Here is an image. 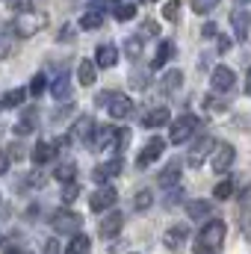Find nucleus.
<instances>
[{
    "mask_svg": "<svg viewBox=\"0 0 251 254\" xmlns=\"http://www.w3.org/2000/svg\"><path fill=\"white\" fill-rule=\"evenodd\" d=\"M225 237H228V225L222 219H210L195 240V254H216L225 246Z\"/></svg>",
    "mask_w": 251,
    "mask_h": 254,
    "instance_id": "obj_1",
    "label": "nucleus"
},
{
    "mask_svg": "<svg viewBox=\"0 0 251 254\" xmlns=\"http://www.w3.org/2000/svg\"><path fill=\"white\" fill-rule=\"evenodd\" d=\"M45 24H48V15H45V12H39V9H27V12H18L15 21H12L9 27L15 30V36L30 39V36H36Z\"/></svg>",
    "mask_w": 251,
    "mask_h": 254,
    "instance_id": "obj_2",
    "label": "nucleus"
},
{
    "mask_svg": "<svg viewBox=\"0 0 251 254\" xmlns=\"http://www.w3.org/2000/svg\"><path fill=\"white\" fill-rule=\"evenodd\" d=\"M195 130H198V116L187 113V116H181V119H175V122H172L169 142H172V145H184V142H189V136H192Z\"/></svg>",
    "mask_w": 251,
    "mask_h": 254,
    "instance_id": "obj_3",
    "label": "nucleus"
},
{
    "mask_svg": "<svg viewBox=\"0 0 251 254\" xmlns=\"http://www.w3.org/2000/svg\"><path fill=\"white\" fill-rule=\"evenodd\" d=\"M234 157H237V151H234V145H228V142H219L216 148H213V154H210V166H213V172H228L231 166H234Z\"/></svg>",
    "mask_w": 251,
    "mask_h": 254,
    "instance_id": "obj_4",
    "label": "nucleus"
},
{
    "mask_svg": "<svg viewBox=\"0 0 251 254\" xmlns=\"http://www.w3.org/2000/svg\"><path fill=\"white\" fill-rule=\"evenodd\" d=\"M116 201H119V192H116V187H110V184H101V190L92 192V198H89V207H92L95 213H104V210L116 207Z\"/></svg>",
    "mask_w": 251,
    "mask_h": 254,
    "instance_id": "obj_5",
    "label": "nucleus"
},
{
    "mask_svg": "<svg viewBox=\"0 0 251 254\" xmlns=\"http://www.w3.org/2000/svg\"><path fill=\"white\" fill-rule=\"evenodd\" d=\"M213 148H216V139H213V136H201V139L189 148L187 163L192 166V169H201V166H204V160L213 154Z\"/></svg>",
    "mask_w": 251,
    "mask_h": 254,
    "instance_id": "obj_6",
    "label": "nucleus"
},
{
    "mask_svg": "<svg viewBox=\"0 0 251 254\" xmlns=\"http://www.w3.org/2000/svg\"><path fill=\"white\" fill-rule=\"evenodd\" d=\"M104 107L110 110V119H119V122L133 113V101L127 95H122V92H110L107 101H104Z\"/></svg>",
    "mask_w": 251,
    "mask_h": 254,
    "instance_id": "obj_7",
    "label": "nucleus"
},
{
    "mask_svg": "<svg viewBox=\"0 0 251 254\" xmlns=\"http://www.w3.org/2000/svg\"><path fill=\"white\" fill-rule=\"evenodd\" d=\"M80 222H83V219H80L77 213H71V210H57V213L51 216L54 231H57V234H71V237L80 231Z\"/></svg>",
    "mask_w": 251,
    "mask_h": 254,
    "instance_id": "obj_8",
    "label": "nucleus"
},
{
    "mask_svg": "<svg viewBox=\"0 0 251 254\" xmlns=\"http://www.w3.org/2000/svg\"><path fill=\"white\" fill-rule=\"evenodd\" d=\"M210 83H213V89L216 92H234V86H237V74H234V68H228V65H216L213 68V74H210Z\"/></svg>",
    "mask_w": 251,
    "mask_h": 254,
    "instance_id": "obj_9",
    "label": "nucleus"
},
{
    "mask_svg": "<svg viewBox=\"0 0 251 254\" xmlns=\"http://www.w3.org/2000/svg\"><path fill=\"white\" fill-rule=\"evenodd\" d=\"M163 151H166V139H160V136H154V139H148V142H145V148L139 151V157H136V163H139V166L145 169V166H151V163H157Z\"/></svg>",
    "mask_w": 251,
    "mask_h": 254,
    "instance_id": "obj_10",
    "label": "nucleus"
},
{
    "mask_svg": "<svg viewBox=\"0 0 251 254\" xmlns=\"http://www.w3.org/2000/svg\"><path fill=\"white\" fill-rule=\"evenodd\" d=\"M125 228V216L119 213V210H113V213H107L101 222H98V234L104 237V240H113V237H119V231Z\"/></svg>",
    "mask_w": 251,
    "mask_h": 254,
    "instance_id": "obj_11",
    "label": "nucleus"
},
{
    "mask_svg": "<svg viewBox=\"0 0 251 254\" xmlns=\"http://www.w3.org/2000/svg\"><path fill=\"white\" fill-rule=\"evenodd\" d=\"M119 172H122V157H113V160H107V163L92 169V181L95 184H110V178H116Z\"/></svg>",
    "mask_w": 251,
    "mask_h": 254,
    "instance_id": "obj_12",
    "label": "nucleus"
},
{
    "mask_svg": "<svg viewBox=\"0 0 251 254\" xmlns=\"http://www.w3.org/2000/svg\"><path fill=\"white\" fill-rule=\"evenodd\" d=\"M187 240H189V225H175V228H169V231L163 234V246L172 249V252H178Z\"/></svg>",
    "mask_w": 251,
    "mask_h": 254,
    "instance_id": "obj_13",
    "label": "nucleus"
},
{
    "mask_svg": "<svg viewBox=\"0 0 251 254\" xmlns=\"http://www.w3.org/2000/svg\"><path fill=\"white\" fill-rule=\"evenodd\" d=\"M181 169H184V166H181V160H172V163L160 172L157 184H160L163 190H175V187H178V181H181Z\"/></svg>",
    "mask_w": 251,
    "mask_h": 254,
    "instance_id": "obj_14",
    "label": "nucleus"
},
{
    "mask_svg": "<svg viewBox=\"0 0 251 254\" xmlns=\"http://www.w3.org/2000/svg\"><path fill=\"white\" fill-rule=\"evenodd\" d=\"M231 24H234L237 39H249L251 36V12H246V9H234V12H231Z\"/></svg>",
    "mask_w": 251,
    "mask_h": 254,
    "instance_id": "obj_15",
    "label": "nucleus"
},
{
    "mask_svg": "<svg viewBox=\"0 0 251 254\" xmlns=\"http://www.w3.org/2000/svg\"><path fill=\"white\" fill-rule=\"evenodd\" d=\"M95 119L92 116H80L77 122H74V130H71V136L77 139V142H92V133H95Z\"/></svg>",
    "mask_w": 251,
    "mask_h": 254,
    "instance_id": "obj_16",
    "label": "nucleus"
},
{
    "mask_svg": "<svg viewBox=\"0 0 251 254\" xmlns=\"http://www.w3.org/2000/svg\"><path fill=\"white\" fill-rule=\"evenodd\" d=\"M116 63H119V48H116V45H98V51H95V65H98V68H113Z\"/></svg>",
    "mask_w": 251,
    "mask_h": 254,
    "instance_id": "obj_17",
    "label": "nucleus"
},
{
    "mask_svg": "<svg viewBox=\"0 0 251 254\" xmlns=\"http://www.w3.org/2000/svg\"><path fill=\"white\" fill-rule=\"evenodd\" d=\"M172 122V116H169V110L166 107H154L151 113H145V119H142V127H148V130H154V127H166Z\"/></svg>",
    "mask_w": 251,
    "mask_h": 254,
    "instance_id": "obj_18",
    "label": "nucleus"
},
{
    "mask_svg": "<svg viewBox=\"0 0 251 254\" xmlns=\"http://www.w3.org/2000/svg\"><path fill=\"white\" fill-rule=\"evenodd\" d=\"M98 80V65L95 60H83V63L77 65V83L80 86H92Z\"/></svg>",
    "mask_w": 251,
    "mask_h": 254,
    "instance_id": "obj_19",
    "label": "nucleus"
},
{
    "mask_svg": "<svg viewBox=\"0 0 251 254\" xmlns=\"http://www.w3.org/2000/svg\"><path fill=\"white\" fill-rule=\"evenodd\" d=\"M104 24V9L95 3V6H89L86 12H83V18H80V27L83 30H98Z\"/></svg>",
    "mask_w": 251,
    "mask_h": 254,
    "instance_id": "obj_20",
    "label": "nucleus"
},
{
    "mask_svg": "<svg viewBox=\"0 0 251 254\" xmlns=\"http://www.w3.org/2000/svg\"><path fill=\"white\" fill-rule=\"evenodd\" d=\"M187 213H189V219H192V222H204V219H210V216H213V204H210V201H189Z\"/></svg>",
    "mask_w": 251,
    "mask_h": 254,
    "instance_id": "obj_21",
    "label": "nucleus"
},
{
    "mask_svg": "<svg viewBox=\"0 0 251 254\" xmlns=\"http://www.w3.org/2000/svg\"><path fill=\"white\" fill-rule=\"evenodd\" d=\"M57 157V145L54 142H39L36 148H33V154H30V160L36 163V166H42V163H48V160H54Z\"/></svg>",
    "mask_w": 251,
    "mask_h": 254,
    "instance_id": "obj_22",
    "label": "nucleus"
},
{
    "mask_svg": "<svg viewBox=\"0 0 251 254\" xmlns=\"http://www.w3.org/2000/svg\"><path fill=\"white\" fill-rule=\"evenodd\" d=\"M89 252H92V240H89L86 234H80V231H77V234L71 237V243L65 246V254H89Z\"/></svg>",
    "mask_w": 251,
    "mask_h": 254,
    "instance_id": "obj_23",
    "label": "nucleus"
},
{
    "mask_svg": "<svg viewBox=\"0 0 251 254\" xmlns=\"http://www.w3.org/2000/svg\"><path fill=\"white\" fill-rule=\"evenodd\" d=\"M172 57H175V42H169V39H166V42L160 45V51H157V57L151 60V68H163V65L169 63Z\"/></svg>",
    "mask_w": 251,
    "mask_h": 254,
    "instance_id": "obj_24",
    "label": "nucleus"
},
{
    "mask_svg": "<svg viewBox=\"0 0 251 254\" xmlns=\"http://www.w3.org/2000/svg\"><path fill=\"white\" fill-rule=\"evenodd\" d=\"M181 83H184V74L175 68V71H166V77H163L160 89H163V92H178V89H181Z\"/></svg>",
    "mask_w": 251,
    "mask_h": 254,
    "instance_id": "obj_25",
    "label": "nucleus"
},
{
    "mask_svg": "<svg viewBox=\"0 0 251 254\" xmlns=\"http://www.w3.org/2000/svg\"><path fill=\"white\" fill-rule=\"evenodd\" d=\"M27 95H30L27 89H12V92H6V95H3L0 107H9V110H12V107H21V104L27 101Z\"/></svg>",
    "mask_w": 251,
    "mask_h": 254,
    "instance_id": "obj_26",
    "label": "nucleus"
},
{
    "mask_svg": "<svg viewBox=\"0 0 251 254\" xmlns=\"http://www.w3.org/2000/svg\"><path fill=\"white\" fill-rule=\"evenodd\" d=\"M12 48H15V36H12V27H6L0 30V60H9Z\"/></svg>",
    "mask_w": 251,
    "mask_h": 254,
    "instance_id": "obj_27",
    "label": "nucleus"
},
{
    "mask_svg": "<svg viewBox=\"0 0 251 254\" xmlns=\"http://www.w3.org/2000/svg\"><path fill=\"white\" fill-rule=\"evenodd\" d=\"M110 136H113V127H107V125H95V133H92V145H95V148H107Z\"/></svg>",
    "mask_w": 251,
    "mask_h": 254,
    "instance_id": "obj_28",
    "label": "nucleus"
},
{
    "mask_svg": "<svg viewBox=\"0 0 251 254\" xmlns=\"http://www.w3.org/2000/svg\"><path fill=\"white\" fill-rule=\"evenodd\" d=\"M74 175H77V166L68 160V163H60L57 166V172H54V178L60 181V184H68V181H74Z\"/></svg>",
    "mask_w": 251,
    "mask_h": 254,
    "instance_id": "obj_29",
    "label": "nucleus"
},
{
    "mask_svg": "<svg viewBox=\"0 0 251 254\" xmlns=\"http://www.w3.org/2000/svg\"><path fill=\"white\" fill-rule=\"evenodd\" d=\"M51 95H54L57 101H63V98H68V95H71V83H68V77H65V74L54 80V86H51Z\"/></svg>",
    "mask_w": 251,
    "mask_h": 254,
    "instance_id": "obj_30",
    "label": "nucleus"
},
{
    "mask_svg": "<svg viewBox=\"0 0 251 254\" xmlns=\"http://www.w3.org/2000/svg\"><path fill=\"white\" fill-rule=\"evenodd\" d=\"M125 54L130 60H139V57H142V36H127L125 39Z\"/></svg>",
    "mask_w": 251,
    "mask_h": 254,
    "instance_id": "obj_31",
    "label": "nucleus"
},
{
    "mask_svg": "<svg viewBox=\"0 0 251 254\" xmlns=\"http://www.w3.org/2000/svg\"><path fill=\"white\" fill-rule=\"evenodd\" d=\"M213 198H219V201L234 198V181H231V178H228V181H219V184H216V190H213Z\"/></svg>",
    "mask_w": 251,
    "mask_h": 254,
    "instance_id": "obj_32",
    "label": "nucleus"
},
{
    "mask_svg": "<svg viewBox=\"0 0 251 254\" xmlns=\"http://www.w3.org/2000/svg\"><path fill=\"white\" fill-rule=\"evenodd\" d=\"M240 219H243L246 225H251V187L240 195Z\"/></svg>",
    "mask_w": 251,
    "mask_h": 254,
    "instance_id": "obj_33",
    "label": "nucleus"
},
{
    "mask_svg": "<svg viewBox=\"0 0 251 254\" xmlns=\"http://www.w3.org/2000/svg\"><path fill=\"white\" fill-rule=\"evenodd\" d=\"M154 204V192L151 190H139L136 192V198H133V210H148Z\"/></svg>",
    "mask_w": 251,
    "mask_h": 254,
    "instance_id": "obj_34",
    "label": "nucleus"
},
{
    "mask_svg": "<svg viewBox=\"0 0 251 254\" xmlns=\"http://www.w3.org/2000/svg\"><path fill=\"white\" fill-rule=\"evenodd\" d=\"M33 127H36V113H27V116L15 125V133H18V136H27V133H33Z\"/></svg>",
    "mask_w": 251,
    "mask_h": 254,
    "instance_id": "obj_35",
    "label": "nucleus"
},
{
    "mask_svg": "<svg viewBox=\"0 0 251 254\" xmlns=\"http://www.w3.org/2000/svg\"><path fill=\"white\" fill-rule=\"evenodd\" d=\"M45 89H48V77H45V74H36V77L30 80V89H27V92H30L33 98H39Z\"/></svg>",
    "mask_w": 251,
    "mask_h": 254,
    "instance_id": "obj_36",
    "label": "nucleus"
},
{
    "mask_svg": "<svg viewBox=\"0 0 251 254\" xmlns=\"http://www.w3.org/2000/svg\"><path fill=\"white\" fill-rule=\"evenodd\" d=\"M113 15H116L119 21H130V18L136 15V6H133V3H116V9H113Z\"/></svg>",
    "mask_w": 251,
    "mask_h": 254,
    "instance_id": "obj_37",
    "label": "nucleus"
},
{
    "mask_svg": "<svg viewBox=\"0 0 251 254\" xmlns=\"http://www.w3.org/2000/svg\"><path fill=\"white\" fill-rule=\"evenodd\" d=\"M163 18H166V21H178V18H181V0H169V3L163 6Z\"/></svg>",
    "mask_w": 251,
    "mask_h": 254,
    "instance_id": "obj_38",
    "label": "nucleus"
},
{
    "mask_svg": "<svg viewBox=\"0 0 251 254\" xmlns=\"http://www.w3.org/2000/svg\"><path fill=\"white\" fill-rule=\"evenodd\" d=\"M216 6H219V0H192V12H198V15H210Z\"/></svg>",
    "mask_w": 251,
    "mask_h": 254,
    "instance_id": "obj_39",
    "label": "nucleus"
},
{
    "mask_svg": "<svg viewBox=\"0 0 251 254\" xmlns=\"http://www.w3.org/2000/svg\"><path fill=\"white\" fill-rule=\"evenodd\" d=\"M77 195H80V187H77V181H68V184H63V204H71V201H77Z\"/></svg>",
    "mask_w": 251,
    "mask_h": 254,
    "instance_id": "obj_40",
    "label": "nucleus"
},
{
    "mask_svg": "<svg viewBox=\"0 0 251 254\" xmlns=\"http://www.w3.org/2000/svg\"><path fill=\"white\" fill-rule=\"evenodd\" d=\"M6 6L18 15V12H27V9H33V0H6Z\"/></svg>",
    "mask_w": 251,
    "mask_h": 254,
    "instance_id": "obj_41",
    "label": "nucleus"
},
{
    "mask_svg": "<svg viewBox=\"0 0 251 254\" xmlns=\"http://www.w3.org/2000/svg\"><path fill=\"white\" fill-rule=\"evenodd\" d=\"M130 83H133L136 89H145V86H148V71H136V74H130Z\"/></svg>",
    "mask_w": 251,
    "mask_h": 254,
    "instance_id": "obj_42",
    "label": "nucleus"
},
{
    "mask_svg": "<svg viewBox=\"0 0 251 254\" xmlns=\"http://www.w3.org/2000/svg\"><path fill=\"white\" fill-rule=\"evenodd\" d=\"M204 104H207V110H213V113H225V104H222L219 98H207Z\"/></svg>",
    "mask_w": 251,
    "mask_h": 254,
    "instance_id": "obj_43",
    "label": "nucleus"
},
{
    "mask_svg": "<svg viewBox=\"0 0 251 254\" xmlns=\"http://www.w3.org/2000/svg\"><path fill=\"white\" fill-rule=\"evenodd\" d=\"M201 36H204V39H213V36H219V27H216V24H204Z\"/></svg>",
    "mask_w": 251,
    "mask_h": 254,
    "instance_id": "obj_44",
    "label": "nucleus"
},
{
    "mask_svg": "<svg viewBox=\"0 0 251 254\" xmlns=\"http://www.w3.org/2000/svg\"><path fill=\"white\" fill-rule=\"evenodd\" d=\"M71 39H74L71 27H63V30H60V36H57V42H71Z\"/></svg>",
    "mask_w": 251,
    "mask_h": 254,
    "instance_id": "obj_45",
    "label": "nucleus"
},
{
    "mask_svg": "<svg viewBox=\"0 0 251 254\" xmlns=\"http://www.w3.org/2000/svg\"><path fill=\"white\" fill-rule=\"evenodd\" d=\"M45 254H60V243L57 240H48L45 243Z\"/></svg>",
    "mask_w": 251,
    "mask_h": 254,
    "instance_id": "obj_46",
    "label": "nucleus"
},
{
    "mask_svg": "<svg viewBox=\"0 0 251 254\" xmlns=\"http://www.w3.org/2000/svg\"><path fill=\"white\" fill-rule=\"evenodd\" d=\"M6 172H9V154L0 151V175H6Z\"/></svg>",
    "mask_w": 251,
    "mask_h": 254,
    "instance_id": "obj_47",
    "label": "nucleus"
},
{
    "mask_svg": "<svg viewBox=\"0 0 251 254\" xmlns=\"http://www.w3.org/2000/svg\"><path fill=\"white\" fill-rule=\"evenodd\" d=\"M231 45H234V42H231L228 36H219V51H222V54H225V51H231Z\"/></svg>",
    "mask_w": 251,
    "mask_h": 254,
    "instance_id": "obj_48",
    "label": "nucleus"
},
{
    "mask_svg": "<svg viewBox=\"0 0 251 254\" xmlns=\"http://www.w3.org/2000/svg\"><path fill=\"white\" fill-rule=\"evenodd\" d=\"M246 92L251 95V68H249V74H246Z\"/></svg>",
    "mask_w": 251,
    "mask_h": 254,
    "instance_id": "obj_49",
    "label": "nucleus"
},
{
    "mask_svg": "<svg viewBox=\"0 0 251 254\" xmlns=\"http://www.w3.org/2000/svg\"><path fill=\"white\" fill-rule=\"evenodd\" d=\"M6 254H30V252H24V249H9Z\"/></svg>",
    "mask_w": 251,
    "mask_h": 254,
    "instance_id": "obj_50",
    "label": "nucleus"
},
{
    "mask_svg": "<svg viewBox=\"0 0 251 254\" xmlns=\"http://www.w3.org/2000/svg\"><path fill=\"white\" fill-rule=\"evenodd\" d=\"M130 254H136V252H130Z\"/></svg>",
    "mask_w": 251,
    "mask_h": 254,
    "instance_id": "obj_51",
    "label": "nucleus"
}]
</instances>
